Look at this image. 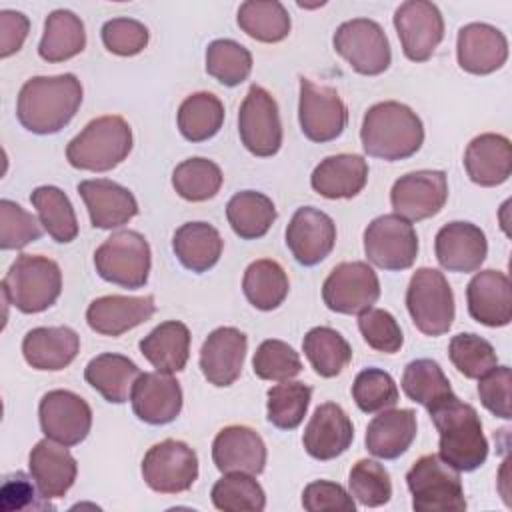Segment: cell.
Segmentation results:
<instances>
[{
	"label": "cell",
	"instance_id": "cell-1",
	"mask_svg": "<svg viewBox=\"0 0 512 512\" xmlns=\"http://www.w3.org/2000/svg\"><path fill=\"white\" fill-rule=\"evenodd\" d=\"M82 104L80 80L66 72L58 76H34L18 92V122L34 134L60 132Z\"/></svg>",
	"mask_w": 512,
	"mask_h": 512
},
{
	"label": "cell",
	"instance_id": "cell-2",
	"mask_svg": "<svg viewBox=\"0 0 512 512\" xmlns=\"http://www.w3.org/2000/svg\"><path fill=\"white\" fill-rule=\"evenodd\" d=\"M360 140L364 152L372 158L386 162L406 160L422 148L424 126L410 106L386 100L366 110Z\"/></svg>",
	"mask_w": 512,
	"mask_h": 512
},
{
	"label": "cell",
	"instance_id": "cell-3",
	"mask_svg": "<svg viewBox=\"0 0 512 512\" xmlns=\"http://www.w3.org/2000/svg\"><path fill=\"white\" fill-rule=\"evenodd\" d=\"M438 430V456L458 472H474L488 458V440L472 404L452 398L430 412Z\"/></svg>",
	"mask_w": 512,
	"mask_h": 512
},
{
	"label": "cell",
	"instance_id": "cell-4",
	"mask_svg": "<svg viewBox=\"0 0 512 512\" xmlns=\"http://www.w3.org/2000/svg\"><path fill=\"white\" fill-rule=\"evenodd\" d=\"M132 150V128L116 114L90 120L66 146V160L72 168L108 172L128 158Z\"/></svg>",
	"mask_w": 512,
	"mask_h": 512
},
{
	"label": "cell",
	"instance_id": "cell-5",
	"mask_svg": "<svg viewBox=\"0 0 512 512\" xmlns=\"http://www.w3.org/2000/svg\"><path fill=\"white\" fill-rule=\"evenodd\" d=\"M2 292L24 314L48 310L62 292L60 266L40 254H20L2 280Z\"/></svg>",
	"mask_w": 512,
	"mask_h": 512
},
{
	"label": "cell",
	"instance_id": "cell-6",
	"mask_svg": "<svg viewBox=\"0 0 512 512\" xmlns=\"http://www.w3.org/2000/svg\"><path fill=\"white\" fill-rule=\"evenodd\" d=\"M406 486L416 512H462L466 510L460 472L438 454L420 456L406 472Z\"/></svg>",
	"mask_w": 512,
	"mask_h": 512
},
{
	"label": "cell",
	"instance_id": "cell-7",
	"mask_svg": "<svg viewBox=\"0 0 512 512\" xmlns=\"http://www.w3.org/2000/svg\"><path fill=\"white\" fill-rule=\"evenodd\" d=\"M94 266L102 280L138 290L148 282L152 266L150 244L136 230L114 232L96 248Z\"/></svg>",
	"mask_w": 512,
	"mask_h": 512
},
{
	"label": "cell",
	"instance_id": "cell-8",
	"mask_svg": "<svg viewBox=\"0 0 512 512\" xmlns=\"http://www.w3.org/2000/svg\"><path fill=\"white\" fill-rule=\"evenodd\" d=\"M406 308L414 326L426 336H442L454 322V292L436 268H418L406 288Z\"/></svg>",
	"mask_w": 512,
	"mask_h": 512
},
{
	"label": "cell",
	"instance_id": "cell-9",
	"mask_svg": "<svg viewBox=\"0 0 512 512\" xmlns=\"http://www.w3.org/2000/svg\"><path fill=\"white\" fill-rule=\"evenodd\" d=\"M334 50L364 76H378L388 70L392 50L382 26L370 18H352L342 22L332 38Z\"/></svg>",
	"mask_w": 512,
	"mask_h": 512
},
{
	"label": "cell",
	"instance_id": "cell-10",
	"mask_svg": "<svg viewBox=\"0 0 512 512\" xmlns=\"http://www.w3.org/2000/svg\"><path fill=\"white\" fill-rule=\"evenodd\" d=\"M364 254L382 270H408L418 256V234L398 214H382L364 230Z\"/></svg>",
	"mask_w": 512,
	"mask_h": 512
},
{
	"label": "cell",
	"instance_id": "cell-11",
	"mask_svg": "<svg viewBox=\"0 0 512 512\" xmlns=\"http://www.w3.org/2000/svg\"><path fill=\"white\" fill-rule=\"evenodd\" d=\"M238 134L244 148L260 158L274 156L282 146V122L272 94L252 84L238 110Z\"/></svg>",
	"mask_w": 512,
	"mask_h": 512
},
{
	"label": "cell",
	"instance_id": "cell-12",
	"mask_svg": "<svg viewBox=\"0 0 512 512\" xmlns=\"http://www.w3.org/2000/svg\"><path fill=\"white\" fill-rule=\"evenodd\" d=\"M142 478L160 494L186 492L198 478V456L182 440H162L144 454Z\"/></svg>",
	"mask_w": 512,
	"mask_h": 512
},
{
	"label": "cell",
	"instance_id": "cell-13",
	"mask_svg": "<svg viewBox=\"0 0 512 512\" xmlns=\"http://www.w3.org/2000/svg\"><path fill=\"white\" fill-rule=\"evenodd\" d=\"M380 298V282L372 266L362 260L332 268L322 284V300L338 314H362Z\"/></svg>",
	"mask_w": 512,
	"mask_h": 512
},
{
	"label": "cell",
	"instance_id": "cell-14",
	"mask_svg": "<svg viewBox=\"0 0 512 512\" xmlns=\"http://www.w3.org/2000/svg\"><path fill=\"white\" fill-rule=\"evenodd\" d=\"M298 120L302 134L312 142L336 140L348 124V108L332 86L300 76Z\"/></svg>",
	"mask_w": 512,
	"mask_h": 512
},
{
	"label": "cell",
	"instance_id": "cell-15",
	"mask_svg": "<svg viewBox=\"0 0 512 512\" xmlns=\"http://www.w3.org/2000/svg\"><path fill=\"white\" fill-rule=\"evenodd\" d=\"M402 52L412 62H426L444 38V18L428 0L402 2L394 12Z\"/></svg>",
	"mask_w": 512,
	"mask_h": 512
},
{
	"label": "cell",
	"instance_id": "cell-16",
	"mask_svg": "<svg viewBox=\"0 0 512 512\" xmlns=\"http://www.w3.org/2000/svg\"><path fill=\"white\" fill-rule=\"evenodd\" d=\"M448 200V180L442 170H416L400 176L390 190L394 214L408 222L436 216Z\"/></svg>",
	"mask_w": 512,
	"mask_h": 512
},
{
	"label": "cell",
	"instance_id": "cell-17",
	"mask_svg": "<svg viewBox=\"0 0 512 512\" xmlns=\"http://www.w3.org/2000/svg\"><path fill=\"white\" fill-rule=\"evenodd\" d=\"M38 418L44 436L64 446L80 444L92 428V408L72 390L46 392L38 406Z\"/></svg>",
	"mask_w": 512,
	"mask_h": 512
},
{
	"label": "cell",
	"instance_id": "cell-18",
	"mask_svg": "<svg viewBox=\"0 0 512 512\" xmlns=\"http://www.w3.org/2000/svg\"><path fill=\"white\" fill-rule=\"evenodd\" d=\"M334 244L336 224L326 212L314 206H302L292 214L286 228V246L298 264H320L332 252Z\"/></svg>",
	"mask_w": 512,
	"mask_h": 512
},
{
	"label": "cell",
	"instance_id": "cell-19",
	"mask_svg": "<svg viewBox=\"0 0 512 512\" xmlns=\"http://www.w3.org/2000/svg\"><path fill=\"white\" fill-rule=\"evenodd\" d=\"M456 58L464 72L486 76L508 60V40L502 30L486 22H470L458 30Z\"/></svg>",
	"mask_w": 512,
	"mask_h": 512
},
{
	"label": "cell",
	"instance_id": "cell-20",
	"mask_svg": "<svg viewBox=\"0 0 512 512\" xmlns=\"http://www.w3.org/2000/svg\"><path fill=\"white\" fill-rule=\"evenodd\" d=\"M248 338L234 326H220L208 334L200 348V370L218 388L234 384L244 366Z\"/></svg>",
	"mask_w": 512,
	"mask_h": 512
},
{
	"label": "cell",
	"instance_id": "cell-21",
	"mask_svg": "<svg viewBox=\"0 0 512 512\" xmlns=\"http://www.w3.org/2000/svg\"><path fill=\"white\" fill-rule=\"evenodd\" d=\"M130 402L138 420L152 426L170 424L182 410V388L172 374L144 372L132 386Z\"/></svg>",
	"mask_w": 512,
	"mask_h": 512
},
{
	"label": "cell",
	"instance_id": "cell-22",
	"mask_svg": "<svg viewBox=\"0 0 512 512\" xmlns=\"http://www.w3.org/2000/svg\"><path fill=\"white\" fill-rule=\"evenodd\" d=\"M438 264L448 272H476L488 254V240L472 222H448L434 238Z\"/></svg>",
	"mask_w": 512,
	"mask_h": 512
},
{
	"label": "cell",
	"instance_id": "cell-23",
	"mask_svg": "<svg viewBox=\"0 0 512 512\" xmlns=\"http://www.w3.org/2000/svg\"><path fill=\"white\" fill-rule=\"evenodd\" d=\"M214 466L222 472H242L258 476L266 466V444L262 436L242 424L222 428L212 442Z\"/></svg>",
	"mask_w": 512,
	"mask_h": 512
},
{
	"label": "cell",
	"instance_id": "cell-24",
	"mask_svg": "<svg viewBox=\"0 0 512 512\" xmlns=\"http://www.w3.org/2000/svg\"><path fill=\"white\" fill-rule=\"evenodd\" d=\"M354 440V426L344 408L336 402L320 404L310 416L302 444L316 460H334L344 454Z\"/></svg>",
	"mask_w": 512,
	"mask_h": 512
},
{
	"label": "cell",
	"instance_id": "cell-25",
	"mask_svg": "<svg viewBox=\"0 0 512 512\" xmlns=\"http://www.w3.org/2000/svg\"><path fill=\"white\" fill-rule=\"evenodd\" d=\"M468 314L490 328L508 326L512 320V286L500 270H480L466 286Z\"/></svg>",
	"mask_w": 512,
	"mask_h": 512
},
{
	"label": "cell",
	"instance_id": "cell-26",
	"mask_svg": "<svg viewBox=\"0 0 512 512\" xmlns=\"http://www.w3.org/2000/svg\"><path fill=\"white\" fill-rule=\"evenodd\" d=\"M156 312L154 296H100L90 302L86 308L88 326L102 336H120L146 320H150Z\"/></svg>",
	"mask_w": 512,
	"mask_h": 512
},
{
	"label": "cell",
	"instance_id": "cell-27",
	"mask_svg": "<svg viewBox=\"0 0 512 512\" xmlns=\"http://www.w3.org/2000/svg\"><path fill=\"white\" fill-rule=\"evenodd\" d=\"M78 194L82 196L88 208L90 222L94 228H120L138 214V202L134 194L108 178L82 180L78 184Z\"/></svg>",
	"mask_w": 512,
	"mask_h": 512
},
{
	"label": "cell",
	"instance_id": "cell-28",
	"mask_svg": "<svg viewBox=\"0 0 512 512\" xmlns=\"http://www.w3.org/2000/svg\"><path fill=\"white\" fill-rule=\"evenodd\" d=\"M28 468L40 494L48 500L62 498L72 488L78 474L76 458L70 454L68 446L50 438L34 444L28 456Z\"/></svg>",
	"mask_w": 512,
	"mask_h": 512
},
{
	"label": "cell",
	"instance_id": "cell-29",
	"mask_svg": "<svg viewBox=\"0 0 512 512\" xmlns=\"http://www.w3.org/2000/svg\"><path fill=\"white\" fill-rule=\"evenodd\" d=\"M468 178L484 188L504 184L512 174V144L506 136L484 132L470 140L464 152Z\"/></svg>",
	"mask_w": 512,
	"mask_h": 512
},
{
	"label": "cell",
	"instance_id": "cell-30",
	"mask_svg": "<svg viewBox=\"0 0 512 512\" xmlns=\"http://www.w3.org/2000/svg\"><path fill=\"white\" fill-rule=\"evenodd\" d=\"M80 350V336L70 326H38L22 340L24 360L36 370L58 372L74 362Z\"/></svg>",
	"mask_w": 512,
	"mask_h": 512
},
{
	"label": "cell",
	"instance_id": "cell-31",
	"mask_svg": "<svg viewBox=\"0 0 512 512\" xmlns=\"http://www.w3.org/2000/svg\"><path fill=\"white\" fill-rule=\"evenodd\" d=\"M368 182V162L358 154L324 158L310 176V186L324 198H354Z\"/></svg>",
	"mask_w": 512,
	"mask_h": 512
},
{
	"label": "cell",
	"instance_id": "cell-32",
	"mask_svg": "<svg viewBox=\"0 0 512 512\" xmlns=\"http://www.w3.org/2000/svg\"><path fill=\"white\" fill-rule=\"evenodd\" d=\"M416 412L410 408L382 410L366 428V450L382 460L402 456L416 438Z\"/></svg>",
	"mask_w": 512,
	"mask_h": 512
},
{
	"label": "cell",
	"instance_id": "cell-33",
	"mask_svg": "<svg viewBox=\"0 0 512 512\" xmlns=\"http://www.w3.org/2000/svg\"><path fill=\"white\" fill-rule=\"evenodd\" d=\"M138 348L158 372L176 374L190 358V330L180 320H166L146 334Z\"/></svg>",
	"mask_w": 512,
	"mask_h": 512
},
{
	"label": "cell",
	"instance_id": "cell-34",
	"mask_svg": "<svg viewBox=\"0 0 512 512\" xmlns=\"http://www.w3.org/2000/svg\"><path fill=\"white\" fill-rule=\"evenodd\" d=\"M140 374V368L128 356L114 352L98 354L84 368V380L112 404H122L130 398Z\"/></svg>",
	"mask_w": 512,
	"mask_h": 512
},
{
	"label": "cell",
	"instance_id": "cell-35",
	"mask_svg": "<svg viewBox=\"0 0 512 512\" xmlns=\"http://www.w3.org/2000/svg\"><path fill=\"white\" fill-rule=\"evenodd\" d=\"M224 240L208 222H186L172 236V250L180 264L196 274L216 266L222 256Z\"/></svg>",
	"mask_w": 512,
	"mask_h": 512
},
{
	"label": "cell",
	"instance_id": "cell-36",
	"mask_svg": "<svg viewBox=\"0 0 512 512\" xmlns=\"http://www.w3.org/2000/svg\"><path fill=\"white\" fill-rule=\"evenodd\" d=\"M86 46L84 22L72 10H54L46 16L38 54L46 62H64L80 54Z\"/></svg>",
	"mask_w": 512,
	"mask_h": 512
},
{
	"label": "cell",
	"instance_id": "cell-37",
	"mask_svg": "<svg viewBox=\"0 0 512 512\" xmlns=\"http://www.w3.org/2000/svg\"><path fill=\"white\" fill-rule=\"evenodd\" d=\"M402 390L412 400L422 404L428 414L456 398L452 386L438 362L430 358L412 360L402 374Z\"/></svg>",
	"mask_w": 512,
	"mask_h": 512
},
{
	"label": "cell",
	"instance_id": "cell-38",
	"mask_svg": "<svg viewBox=\"0 0 512 512\" xmlns=\"http://www.w3.org/2000/svg\"><path fill=\"white\" fill-rule=\"evenodd\" d=\"M226 218L234 234L242 240H256L266 236L276 220L274 202L256 190L236 192L226 204Z\"/></svg>",
	"mask_w": 512,
	"mask_h": 512
},
{
	"label": "cell",
	"instance_id": "cell-39",
	"mask_svg": "<svg viewBox=\"0 0 512 512\" xmlns=\"http://www.w3.org/2000/svg\"><path fill=\"white\" fill-rule=\"evenodd\" d=\"M246 300L258 310H276L288 296L290 284L284 268L270 258H260L248 264L242 278Z\"/></svg>",
	"mask_w": 512,
	"mask_h": 512
},
{
	"label": "cell",
	"instance_id": "cell-40",
	"mask_svg": "<svg viewBox=\"0 0 512 512\" xmlns=\"http://www.w3.org/2000/svg\"><path fill=\"white\" fill-rule=\"evenodd\" d=\"M176 122L188 142L210 140L222 128L224 104L212 92H194L182 100Z\"/></svg>",
	"mask_w": 512,
	"mask_h": 512
},
{
	"label": "cell",
	"instance_id": "cell-41",
	"mask_svg": "<svg viewBox=\"0 0 512 512\" xmlns=\"http://www.w3.org/2000/svg\"><path fill=\"white\" fill-rule=\"evenodd\" d=\"M38 220L48 236L60 244H68L78 236V220L70 198L58 186H38L30 194Z\"/></svg>",
	"mask_w": 512,
	"mask_h": 512
},
{
	"label": "cell",
	"instance_id": "cell-42",
	"mask_svg": "<svg viewBox=\"0 0 512 512\" xmlns=\"http://www.w3.org/2000/svg\"><path fill=\"white\" fill-rule=\"evenodd\" d=\"M236 22L250 38L266 44L284 40L290 34V14L278 0H248L240 4Z\"/></svg>",
	"mask_w": 512,
	"mask_h": 512
},
{
	"label": "cell",
	"instance_id": "cell-43",
	"mask_svg": "<svg viewBox=\"0 0 512 512\" xmlns=\"http://www.w3.org/2000/svg\"><path fill=\"white\" fill-rule=\"evenodd\" d=\"M302 350L322 378L338 376L352 360V348L346 338L330 326H316L306 332L302 340Z\"/></svg>",
	"mask_w": 512,
	"mask_h": 512
},
{
	"label": "cell",
	"instance_id": "cell-44",
	"mask_svg": "<svg viewBox=\"0 0 512 512\" xmlns=\"http://www.w3.org/2000/svg\"><path fill=\"white\" fill-rule=\"evenodd\" d=\"M222 170L208 158H188L172 172V186L176 194L188 202H206L222 188Z\"/></svg>",
	"mask_w": 512,
	"mask_h": 512
},
{
	"label": "cell",
	"instance_id": "cell-45",
	"mask_svg": "<svg viewBox=\"0 0 512 512\" xmlns=\"http://www.w3.org/2000/svg\"><path fill=\"white\" fill-rule=\"evenodd\" d=\"M266 418L272 426L280 430H294L302 424L310 398L312 388L304 382H282L266 392Z\"/></svg>",
	"mask_w": 512,
	"mask_h": 512
},
{
	"label": "cell",
	"instance_id": "cell-46",
	"mask_svg": "<svg viewBox=\"0 0 512 512\" xmlns=\"http://www.w3.org/2000/svg\"><path fill=\"white\" fill-rule=\"evenodd\" d=\"M206 72L222 86H238L252 72V54L230 38H218L206 48Z\"/></svg>",
	"mask_w": 512,
	"mask_h": 512
},
{
	"label": "cell",
	"instance_id": "cell-47",
	"mask_svg": "<svg viewBox=\"0 0 512 512\" xmlns=\"http://www.w3.org/2000/svg\"><path fill=\"white\" fill-rule=\"evenodd\" d=\"M212 504L224 512H262L266 508V494L252 474L228 472L210 492Z\"/></svg>",
	"mask_w": 512,
	"mask_h": 512
},
{
	"label": "cell",
	"instance_id": "cell-48",
	"mask_svg": "<svg viewBox=\"0 0 512 512\" xmlns=\"http://www.w3.org/2000/svg\"><path fill=\"white\" fill-rule=\"evenodd\" d=\"M448 356L454 368L470 380H478L494 366H498V354L494 346L472 332H460L452 336L448 344Z\"/></svg>",
	"mask_w": 512,
	"mask_h": 512
},
{
	"label": "cell",
	"instance_id": "cell-49",
	"mask_svg": "<svg viewBox=\"0 0 512 512\" xmlns=\"http://www.w3.org/2000/svg\"><path fill=\"white\" fill-rule=\"evenodd\" d=\"M348 488L352 498L368 508L384 506L392 498V480L388 470L380 462L368 458H362L352 466L348 474Z\"/></svg>",
	"mask_w": 512,
	"mask_h": 512
},
{
	"label": "cell",
	"instance_id": "cell-50",
	"mask_svg": "<svg viewBox=\"0 0 512 512\" xmlns=\"http://www.w3.org/2000/svg\"><path fill=\"white\" fill-rule=\"evenodd\" d=\"M398 396L400 394L394 378L382 368H364L354 378L352 398L366 414L392 408L398 402Z\"/></svg>",
	"mask_w": 512,
	"mask_h": 512
},
{
	"label": "cell",
	"instance_id": "cell-51",
	"mask_svg": "<svg viewBox=\"0 0 512 512\" xmlns=\"http://www.w3.org/2000/svg\"><path fill=\"white\" fill-rule=\"evenodd\" d=\"M252 368L260 380L286 382L302 372V362L290 344L270 338L256 348Z\"/></svg>",
	"mask_w": 512,
	"mask_h": 512
},
{
	"label": "cell",
	"instance_id": "cell-52",
	"mask_svg": "<svg viewBox=\"0 0 512 512\" xmlns=\"http://www.w3.org/2000/svg\"><path fill=\"white\" fill-rule=\"evenodd\" d=\"M42 224L36 216L24 210L20 204L2 198L0 200V248L20 250L30 242L40 240Z\"/></svg>",
	"mask_w": 512,
	"mask_h": 512
},
{
	"label": "cell",
	"instance_id": "cell-53",
	"mask_svg": "<svg viewBox=\"0 0 512 512\" xmlns=\"http://www.w3.org/2000/svg\"><path fill=\"white\" fill-rule=\"evenodd\" d=\"M358 330L366 344L384 354H396L402 344L404 336L396 318L382 308H368L358 316Z\"/></svg>",
	"mask_w": 512,
	"mask_h": 512
},
{
	"label": "cell",
	"instance_id": "cell-54",
	"mask_svg": "<svg viewBox=\"0 0 512 512\" xmlns=\"http://www.w3.org/2000/svg\"><path fill=\"white\" fill-rule=\"evenodd\" d=\"M100 36L106 50L116 56H136L150 40L148 28L134 18H112L104 22Z\"/></svg>",
	"mask_w": 512,
	"mask_h": 512
},
{
	"label": "cell",
	"instance_id": "cell-55",
	"mask_svg": "<svg viewBox=\"0 0 512 512\" xmlns=\"http://www.w3.org/2000/svg\"><path fill=\"white\" fill-rule=\"evenodd\" d=\"M32 476L28 478L24 472H16L4 478L0 488V508L4 512H16V510H42L52 508L48 498H44L36 486L32 484Z\"/></svg>",
	"mask_w": 512,
	"mask_h": 512
},
{
	"label": "cell",
	"instance_id": "cell-56",
	"mask_svg": "<svg viewBox=\"0 0 512 512\" xmlns=\"http://www.w3.org/2000/svg\"><path fill=\"white\" fill-rule=\"evenodd\" d=\"M510 368L508 366H494L490 372L478 378V396L482 406L502 418L510 420Z\"/></svg>",
	"mask_w": 512,
	"mask_h": 512
},
{
	"label": "cell",
	"instance_id": "cell-57",
	"mask_svg": "<svg viewBox=\"0 0 512 512\" xmlns=\"http://www.w3.org/2000/svg\"><path fill=\"white\" fill-rule=\"evenodd\" d=\"M302 506L308 512H324V510H340L354 512L356 504L352 494L330 480H314L302 492Z\"/></svg>",
	"mask_w": 512,
	"mask_h": 512
},
{
	"label": "cell",
	"instance_id": "cell-58",
	"mask_svg": "<svg viewBox=\"0 0 512 512\" xmlns=\"http://www.w3.org/2000/svg\"><path fill=\"white\" fill-rule=\"evenodd\" d=\"M30 22L22 12H0V58H8L18 52L28 36Z\"/></svg>",
	"mask_w": 512,
	"mask_h": 512
}]
</instances>
